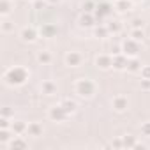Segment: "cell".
Instances as JSON below:
<instances>
[{
	"instance_id": "7a4b0ae2",
	"label": "cell",
	"mask_w": 150,
	"mask_h": 150,
	"mask_svg": "<svg viewBox=\"0 0 150 150\" xmlns=\"http://www.w3.org/2000/svg\"><path fill=\"white\" fill-rule=\"evenodd\" d=\"M96 90H97L96 83L92 80H88V78H80L76 83H74V92H76L80 97H83V99L94 97L96 96Z\"/></svg>"
},
{
	"instance_id": "cb8c5ba5",
	"label": "cell",
	"mask_w": 150,
	"mask_h": 150,
	"mask_svg": "<svg viewBox=\"0 0 150 150\" xmlns=\"http://www.w3.org/2000/svg\"><path fill=\"white\" fill-rule=\"evenodd\" d=\"M110 34L108 27H101V28H96V37H106Z\"/></svg>"
},
{
	"instance_id": "83f0119b",
	"label": "cell",
	"mask_w": 150,
	"mask_h": 150,
	"mask_svg": "<svg viewBox=\"0 0 150 150\" xmlns=\"http://www.w3.org/2000/svg\"><path fill=\"white\" fill-rule=\"evenodd\" d=\"M141 134L146 136V138H150V122H145V124L141 125Z\"/></svg>"
},
{
	"instance_id": "52a82bcc",
	"label": "cell",
	"mask_w": 150,
	"mask_h": 150,
	"mask_svg": "<svg viewBox=\"0 0 150 150\" xmlns=\"http://www.w3.org/2000/svg\"><path fill=\"white\" fill-rule=\"evenodd\" d=\"M111 106H113V110H115V111L122 113V111H125V110H127L129 101H127V97H124V96H115V97H113V101H111Z\"/></svg>"
},
{
	"instance_id": "5b68a950",
	"label": "cell",
	"mask_w": 150,
	"mask_h": 150,
	"mask_svg": "<svg viewBox=\"0 0 150 150\" xmlns=\"http://www.w3.org/2000/svg\"><path fill=\"white\" fill-rule=\"evenodd\" d=\"M83 64V55L78 51H69L65 55V65L69 67H80Z\"/></svg>"
},
{
	"instance_id": "8fae6325",
	"label": "cell",
	"mask_w": 150,
	"mask_h": 150,
	"mask_svg": "<svg viewBox=\"0 0 150 150\" xmlns=\"http://www.w3.org/2000/svg\"><path fill=\"white\" fill-rule=\"evenodd\" d=\"M51 60H53V57H51V53H50L48 50H42V51L37 53V62H39V64L48 65V64H51Z\"/></svg>"
},
{
	"instance_id": "d6a6232c",
	"label": "cell",
	"mask_w": 150,
	"mask_h": 150,
	"mask_svg": "<svg viewBox=\"0 0 150 150\" xmlns=\"http://www.w3.org/2000/svg\"><path fill=\"white\" fill-rule=\"evenodd\" d=\"M143 27V21L141 20H134L132 21V28H141Z\"/></svg>"
},
{
	"instance_id": "d590c367",
	"label": "cell",
	"mask_w": 150,
	"mask_h": 150,
	"mask_svg": "<svg viewBox=\"0 0 150 150\" xmlns=\"http://www.w3.org/2000/svg\"><path fill=\"white\" fill-rule=\"evenodd\" d=\"M32 2H34V0H32Z\"/></svg>"
},
{
	"instance_id": "e575fe53",
	"label": "cell",
	"mask_w": 150,
	"mask_h": 150,
	"mask_svg": "<svg viewBox=\"0 0 150 150\" xmlns=\"http://www.w3.org/2000/svg\"><path fill=\"white\" fill-rule=\"evenodd\" d=\"M60 0H48V4H58Z\"/></svg>"
},
{
	"instance_id": "44dd1931",
	"label": "cell",
	"mask_w": 150,
	"mask_h": 150,
	"mask_svg": "<svg viewBox=\"0 0 150 150\" xmlns=\"http://www.w3.org/2000/svg\"><path fill=\"white\" fill-rule=\"evenodd\" d=\"M0 13H2L4 16L11 13V2L9 0H2V2H0Z\"/></svg>"
},
{
	"instance_id": "9a60e30c",
	"label": "cell",
	"mask_w": 150,
	"mask_h": 150,
	"mask_svg": "<svg viewBox=\"0 0 150 150\" xmlns=\"http://www.w3.org/2000/svg\"><path fill=\"white\" fill-rule=\"evenodd\" d=\"M62 108L67 111V115H71V113H74V111H76V108H78V104L76 103H74V101H71V99H64L62 103Z\"/></svg>"
},
{
	"instance_id": "603a6c76",
	"label": "cell",
	"mask_w": 150,
	"mask_h": 150,
	"mask_svg": "<svg viewBox=\"0 0 150 150\" xmlns=\"http://www.w3.org/2000/svg\"><path fill=\"white\" fill-rule=\"evenodd\" d=\"M106 27H108V30H110V32H113V34H118V32H120V28H122V25H120L118 21H111V23H108Z\"/></svg>"
},
{
	"instance_id": "ba28073f",
	"label": "cell",
	"mask_w": 150,
	"mask_h": 150,
	"mask_svg": "<svg viewBox=\"0 0 150 150\" xmlns=\"http://www.w3.org/2000/svg\"><path fill=\"white\" fill-rule=\"evenodd\" d=\"M20 37H21V41H25V42H34V41L37 39V30H35L34 27H25V28H21Z\"/></svg>"
},
{
	"instance_id": "1f68e13d",
	"label": "cell",
	"mask_w": 150,
	"mask_h": 150,
	"mask_svg": "<svg viewBox=\"0 0 150 150\" xmlns=\"http://www.w3.org/2000/svg\"><path fill=\"white\" fill-rule=\"evenodd\" d=\"M2 117H7V118H9V117H14V113H13L9 108H4V110H2Z\"/></svg>"
},
{
	"instance_id": "5bb4252c",
	"label": "cell",
	"mask_w": 150,
	"mask_h": 150,
	"mask_svg": "<svg viewBox=\"0 0 150 150\" xmlns=\"http://www.w3.org/2000/svg\"><path fill=\"white\" fill-rule=\"evenodd\" d=\"M27 129H28V125L25 124V122H13L11 124V131L14 132V134H23V132H27Z\"/></svg>"
},
{
	"instance_id": "ffe728a7",
	"label": "cell",
	"mask_w": 150,
	"mask_h": 150,
	"mask_svg": "<svg viewBox=\"0 0 150 150\" xmlns=\"http://www.w3.org/2000/svg\"><path fill=\"white\" fill-rule=\"evenodd\" d=\"M143 37H145V34H143V30H141V28H132V30H131V39H134V41H138V42H139Z\"/></svg>"
},
{
	"instance_id": "2e32d148",
	"label": "cell",
	"mask_w": 150,
	"mask_h": 150,
	"mask_svg": "<svg viewBox=\"0 0 150 150\" xmlns=\"http://www.w3.org/2000/svg\"><path fill=\"white\" fill-rule=\"evenodd\" d=\"M41 34H42V37H53L55 34H57V27L55 25H51V23H48V25H44L42 28H41Z\"/></svg>"
},
{
	"instance_id": "d4e9b609",
	"label": "cell",
	"mask_w": 150,
	"mask_h": 150,
	"mask_svg": "<svg viewBox=\"0 0 150 150\" xmlns=\"http://www.w3.org/2000/svg\"><path fill=\"white\" fill-rule=\"evenodd\" d=\"M139 72H141V78L143 80H150V65H143Z\"/></svg>"
},
{
	"instance_id": "e0dca14e",
	"label": "cell",
	"mask_w": 150,
	"mask_h": 150,
	"mask_svg": "<svg viewBox=\"0 0 150 150\" xmlns=\"http://www.w3.org/2000/svg\"><path fill=\"white\" fill-rule=\"evenodd\" d=\"M80 25L81 27H92L94 25V16L90 13H85L81 18H80Z\"/></svg>"
},
{
	"instance_id": "f1b7e54d",
	"label": "cell",
	"mask_w": 150,
	"mask_h": 150,
	"mask_svg": "<svg viewBox=\"0 0 150 150\" xmlns=\"http://www.w3.org/2000/svg\"><path fill=\"white\" fill-rule=\"evenodd\" d=\"M0 127H2V129H9V127H11L7 117H2V118H0Z\"/></svg>"
},
{
	"instance_id": "ac0fdd59",
	"label": "cell",
	"mask_w": 150,
	"mask_h": 150,
	"mask_svg": "<svg viewBox=\"0 0 150 150\" xmlns=\"http://www.w3.org/2000/svg\"><path fill=\"white\" fill-rule=\"evenodd\" d=\"M11 148H14V150H16V148H27V141H25V139H21V138L16 134V136H14V139L11 141Z\"/></svg>"
},
{
	"instance_id": "d6986e66",
	"label": "cell",
	"mask_w": 150,
	"mask_h": 150,
	"mask_svg": "<svg viewBox=\"0 0 150 150\" xmlns=\"http://www.w3.org/2000/svg\"><path fill=\"white\" fill-rule=\"evenodd\" d=\"M115 7H117L120 13H124V11H127V9L131 7V2H129V0H117V2H115Z\"/></svg>"
},
{
	"instance_id": "9c48e42d",
	"label": "cell",
	"mask_w": 150,
	"mask_h": 150,
	"mask_svg": "<svg viewBox=\"0 0 150 150\" xmlns=\"http://www.w3.org/2000/svg\"><path fill=\"white\" fill-rule=\"evenodd\" d=\"M127 62H129V60L125 58L124 53L113 57V67H115V69H127Z\"/></svg>"
},
{
	"instance_id": "7402d4cb",
	"label": "cell",
	"mask_w": 150,
	"mask_h": 150,
	"mask_svg": "<svg viewBox=\"0 0 150 150\" xmlns=\"http://www.w3.org/2000/svg\"><path fill=\"white\" fill-rule=\"evenodd\" d=\"M13 30H14V25H13L11 21L4 20V21H2V32H4V34H11Z\"/></svg>"
},
{
	"instance_id": "484cf974",
	"label": "cell",
	"mask_w": 150,
	"mask_h": 150,
	"mask_svg": "<svg viewBox=\"0 0 150 150\" xmlns=\"http://www.w3.org/2000/svg\"><path fill=\"white\" fill-rule=\"evenodd\" d=\"M48 0H34V7L35 9H46Z\"/></svg>"
},
{
	"instance_id": "836d02e7",
	"label": "cell",
	"mask_w": 150,
	"mask_h": 150,
	"mask_svg": "<svg viewBox=\"0 0 150 150\" xmlns=\"http://www.w3.org/2000/svg\"><path fill=\"white\" fill-rule=\"evenodd\" d=\"M97 9H101V14H108V13H110L108 6H101V7H97Z\"/></svg>"
},
{
	"instance_id": "4fadbf2b",
	"label": "cell",
	"mask_w": 150,
	"mask_h": 150,
	"mask_svg": "<svg viewBox=\"0 0 150 150\" xmlns=\"http://www.w3.org/2000/svg\"><path fill=\"white\" fill-rule=\"evenodd\" d=\"M41 90H42L44 96H53V94H57V85L53 81H44L42 87H41Z\"/></svg>"
},
{
	"instance_id": "f546056e",
	"label": "cell",
	"mask_w": 150,
	"mask_h": 150,
	"mask_svg": "<svg viewBox=\"0 0 150 150\" xmlns=\"http://www.w3.org/2000/svg\"><path fill=\"white\" fill-rule=\"evenodd\" d=\"M83 11H85V13H92V11H94V4L90 2V0L83 4Z\"/></svg>"
},
{
	"instance_id": "30bf717a",
	"label": "cell",
	"mask_w": 150,
	"mask_h": 150,
	"mask_svg": "<svg viewBox=\"0 0 150 150\" xmlns=\"http://www.w3.org/2000/svg\"><path fill=\"white\" fill-rule=\"evenodd\" d=\"M27 134H28V136H34V138L41 136V134H42V125H41L39 122H32V124H28Z\"/></svg>"
},
{
	"instance_id": "4dcf8cb0",
	"label": "cell",
	"mask_w": 150,
	"mask_h": 150,
	"mask_svg": "<svg viewBox=\"0 0 150 150\" xmlns=\"http://www.w3.org/2000/svg\"><path fill=\"white\" fill-rule=\"evenodd\" d=\"M124 146H136V141L132 139V138H124Z\"/></svg>"
},
{
	"instance_id": "3957f363",
	"label": "cell",
	"mask_w": 150,
	"mask_h": 150,
	"mask_svg": "<svg viewBox=\"0 0 150 150\" xmlns=\"http://www.w3.org/2000/svg\"><path fill=\"white\" fill-rule=\"evenodd\" d=\"M138 51H139V44H138V41H134V39H127V41H124L122 42V53L124 55H127V57H136L138 55Z\"/></svg>"
},
{
	"instance_id": "277c9868",
	"label": "cell",
	"mask_w": 150,
	"mask_h": 150,
	"mask_svg": "<svg viewBox=\"0 0 150 150\" xmlns=\"http://www.w3.org/2000/svg\"><path fill=\"white\" fill-rule=\"evenodd\" d=\"M96 65L103 71H108L113 67V57L111 55H106V53H101L96 57Z\"/></svg>"
},
{
	"instance_id": "6da1fadb",
	"label": "cell",
	"mask_w": 150,
	"mask_h": 150,
	"mask_svg": "<svg viewBox=\"0 0 150 150\" xmlns=\"http://www.w3.org/2000/svg\"><path fill=\"white\" fill-rule=\"evenodd\" d=\"M4 80L7 85H23L28 80V71L25 67H11L6 71Z\"/></svg>"
},
{
	"instance_id": "4316f807",
	"label": "cell",
	"mask_w": 150,
	"mask_h": 150,
	"mask_svg": "<svg viewBox=\"0 0 150 150\" xmlns=\"http://www.w3.org/2000/svg\"><path fill=\"white\" fill-rule=\"evenodd\" d=\"M9 131L7 129H2V131H0V141H2V143H7L9 141Z\"/></svg>"
},
{
	"instance_id": "7c38bea8",
	"label": "cell",
	"mask_w": 150,
	"mask_h": 150,
	"mask_svg": "<svg viewBox=\"0 0 150 150\" xmlns=\"http://www.w3.org/2000/svg\"><path fill=\"white\" fill-rule=\"evenodd\" d=\"M141 62L136 58V57H132V58H129V62H127V71L129 72H139L141 71Z\"/></svg>"
},
{
	"instance_id": "8992f818",
	"label": "cell",
	"mask_w": 150,
	"mask_h": 150,
	"mask_svg": "<svg viewBox=\"0 0 150 150\" xmlns=\"http://www.w3.org/2000/svg\"><path fill=\"white\" fill-rule=\"evenodd\" d=\"M50 118L51 120H55V122H64L69 115H67V111L62 108V104H58V106H53V108H50Z\"/></svg>"
}]
</instances>
